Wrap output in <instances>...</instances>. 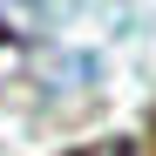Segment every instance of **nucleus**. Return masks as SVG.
Wrapping results in <instances>:
<instances>
[{
  "label": "nucleus",
  "instance_id": "obj_1",
  "mask_svg": "<svg viewBox=\"0 0 156 156\" xmlns=\"http://www.w3.org/2000/svg\"><path fill=\"white\" fill-rule=\"evenodd\" d=\"M7 41H14V27H7V20H0V48H7Z\"/></svg>",
  "mask_w": 156,
  "mask_h": 156
}]
</instances>
